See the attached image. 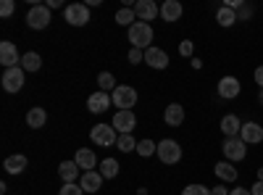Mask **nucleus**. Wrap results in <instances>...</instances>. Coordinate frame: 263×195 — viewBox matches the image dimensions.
Masks as SVG:
<instances>
[{
  "label": "nucleus",
  "mask_w": 263,
  "mask_h": 195,
  "mask_svg": "<svg viewBox=\"0 0 263 195\" xmlns=\"http://www.w3.org/2000/svg\"><path fill=\"white\" fill-rule=\"evenodd\" d=\"M129 42H132V48H137V50H147L150 42H153V27L145 24V21L132 24L129 27Z\"/></svg>",
  "instance_id": "obj_1"
},
{
  "label": "nucleus",
  "mask_w": 263,
  "mask_h": 195,
  "mask_svg": "<svg viewBox=\"0 0 263 195\" xmlns=\"http://www.w3.org/2000/svg\"><path fill=\"white\" fill-rule=\"evenodd\" d=\"M90 140L100 148H111V145H116L119 132L114 129V124H98V127L90 129Z\"/></svg>",
  "instance_id": "obj_2"
},
{
  "label": "nucleus",
  "mask_w": 263,
  "mask_h": 195,
  "mask_svg": "<svg viewBox=\"0 0 263 195\" xmlns=\"http://www.w3.org/2000/svg\"><path fill=\"white\" fill-rule=\"evenodd\" d=\"M63 19L69 21L71 27H84V24H90V6H87V3H71V6H66Z\"/></svg>",
  "instance_id": "obj_3"
},
{
  "label": "nucleus",
  "mask_w": 263,
  "mask_h": 195,
  "mask_svg": "<svg viewBox=\"0 0 263 195\" xmlns=\"http://www.w3.org/2000/svg\"><path fill=\"white\" fill-rule=\"evenodd\" d=\"M114 105H119V111H132V105L137 103V90L129 87V84H119V87L111 93Z\"/></svg>",
  "instance_id": "obj_4"
},
{
  "label": "nucleus",
  "mask_w": 263,
  "mask_h": 195,
  "mask_svg": "<svg viewBox=\"0 0 263 195\" xmlns=\"http://www.w3.org/2000/svg\"><path fill=\"white\" fill-rule=\"evenodd\" d=\"M158 158H161V164H179L182 161V148H179V143L177 140H161L158 143V153H156Z\"/></svg>",
  "instance_id": "obj_5"
},
{
  "label": "nucleus",
  "mask_w": 263,
  "mask_h": 195,
  "mask_svg": "<svg viewBox=\"0 0 263 195\" xmlns=\"http://www.w3.org/2000/svg\"><path fill=\"white\" fill-rule=\"evenodd\" d=\"M221 150H224V156H227V161H242L245 156H248V145L239 140V137H224V145H221Z\"/></svg>",
  "instance_id": "obj_6"
},
{
  "label": "nucleus",
  "mask_w": 263,
  "mask_h": 195,
  "mask_svg": "<svg viewBox=\"0 0 263 195\" xmlns=\"http://www.w3.org/2000/svg\"><path fill=\"white\" fill-rule=\"evenodd\" d=\"M24 69H21V66H13V69H6L3 72V79H0V82H3V90L6 93H18L21 87H24Z\"/></svg>",
  "instance_id": "obj_7"
},
{
  "label": "nucleus",
  "mask_w": 263,
  "mask_h": 195,
  "mask_svg": "<svg viewBox=\"0 0 263 195\" xmlns=\"http://www.w3.org/2000/svg\"><path fill=\"white\" fill-rule=\"evenodd\" d=\"M27 24L32 29H45L50 24V8L48 6H32L27 13Z\"/></svg>",
  "instance_id": "obj_8"
},
{
  "label": "nucleus",
  "mask_w": 263,
  "mask_h": 195,
  "mask_svg": "<svg viewBox=\"0 0 263 195\" xmlns=\"http://www.w3.org/2000/svg\"><path fill=\"white\" fill-rule=\"evenodd\" d=\"M21 56L18 50H16V45L13 42H8V40H3L0 42V63H3L6 69H13V66H21Z\"/></svg>",
  "instance_id": "obj_9"
},
{
  "label": "nucleus",
  "mask_w": 263,
  "mask_h": 195,
  "mask_svg": "<svg viewBox=\"0 0 263 195\" xmlns=\"http://www.w3.org/2000/svg\"><path fill=\"white\" fill-rule=\"evenodd\" d=\"M239 140H242L245 145H258L263 143V127L258 121H245L242 129H239Z\"/></svg>",
  "instance_id": "obj_10"
},
{
  "label": "nucleus",
  "mask_w": 263,
  "mask_h": 195,
  "mask_svg": "<svg viewBox=\"0 0 263 195\" xmlns=\"http://www.w3.org/2000/svg\"><path fill=\"white\" fill-rule=\"evenodd\" d=\"M135 13H137V21H145V24H147V21L161 16V6L153 3V0H137V3H135Z\"/></svg>",
  "instance_id": "obj_11"
},
{
  "label": "nucleus",
  "mask_w": 263,
  "mask_h": 195,
  "mask_svg": "<svg viewBox=\"0 0 263 195\" xmlns=\"http://www.w3.org/2000/svg\"><path fill=\"white\" fill-rule=\"evenodd\" d=\"M114 129L119 135H132V129L137 127V116L132 114V111H116V116H114Z\"/></svg>",
  "instance_id": "obj_12"
},
{
  "label": "nucleus",
  "mask_w": 263,
  "mask_h": 195,
  "mask_svg": "<svg viewBox=\"0 0 263 195\" xmlns=\"http://www.w3.org/2000/svg\"><path fill=\"white\" fill-rule=\"evenodd\" d=\"M111 105H114V98L108 93H103V90H98V93H92L90 98H87V108H90V114H103Z\"/></svg>",
  "instance_id": "obj_13"
},
{
  "label": "nucleus",
  "mask_w": 263,
  "mask_h": 195,
  "mask_svg": "<svg viewBox=\"0 0 263 195\" xmlns=\"http://www.w3.org/2000/svg\"><path fill=\"white\" fill-rule=\"evenodd\" d=\"M182 13H184V8H182L179 0H163V3H161V19L166 21V24H174V21H179Z\"/></svg>",
  "instance_id": "obj_14"
},
{
  "label": "nucleus",
  "mask_w": 263,
  "mask_h": 195,
  "mask_svg": "<svg viewBox=\"0 0 263 195\" xmlns=\"http://www.w3.org/2000/svg\"><path fill=\"white\" fill-rule=\"evenodd\" d=\"M239 90H242V84H239L237 77H221V79H218V95H221V98L232 100V98L239 95Z\"/></svg>",
  "instance_id": "obj_15"
},
{
  "label": "nucleus",
  "mask_w": 263,
  "mask_h": 195,
  "mask_svg": "<svg viewBox=\"0 0 263 195\" xmlns=\"http://www.w3.org/2000/svg\"><path fill=\"white\" fill-rule=\"evenodd\" d=\"M145 63H147L150 69H166V66H168V56H166V50L150 45V48L145 50Z\"/></svg>",
  "instance_id": "obj_16"
},
{
  "label": "nucleus",
  "mask_w": 263,
  "mask_h": 195,
  "mask_svg": "<svg viewBox=\"0 0 263 195\" xmlns=\"http://www.w3.org/2000/svg\"><path fill=\"white\" fill-rule=\"evenodd\" d=\"M79 185H82V190L84 192H100V187H103V174L100 171H82V177H79Z\"/></svg>",
  "instance_id": "obj_17"
},
{
  "label": "nucleus",
  "mask_w": 263,
  "mask_h": 195,
  "mask_svg": "<svg viewBox=\"0 0 263 195\" xmlns=\"http://www.w3.org/2000/svg\"><path fill=\"white\" fill-rule=\"evenodd\" d=\"M163 121H166L168 127H182V124H184V105H182V103H171V105H166Z\"/></svg>",
  "instance_id": "obj_18"
},
{
  "label": "nucleus",
  "mask_w": 263,
  "mask_h": 195,
  "mask_svg": "<svg viewBox=\"0 0 263 195\" xmlns=\"http://www.w3.org/2000/svg\"><path fill=\"white\" fill-rule=\"evenodd\" d=\"M213 171H216V177L221 180V182H237V177H239V171L234 169L232 161H218L213 166Z\"/></svg>",
  "instance_id": "obj_19"
},
{
  "label": "nucleus",
  "mask_w": 263,
  "mask_h": 195,
  "mask_svg": "<svg viewBox=\"0 0 263 195\" xmlns=\"http://www.w3.org/2000/svg\"><path fill=\"white\" fill-rule=\"evenodd\" d=\"M74 161H77L79 169H84V171H92V169L98 166V156L92 153L90 148H79V150H77V156H74Z\"/></svg>",
  "instance_id": "obj_20"
},
{
  "label": "nucleus",
  "mask_w": 263,
  "mask_h": 195,
  "mask_svg": "<svg viewBox=\"0 0 263 195\" xmlns=\"http://www.w3.org/2000/svg\"><path fill=\"white\" fill-rule=\"evenodd\" d=\"M58 174H61L63 185L77 182V180H79V164H77V161H63V164L58 166Z\"/></svg>",
  "instance_id": "obj_21"
},
{
  "label": "nucleus",
  "mask_w": 263,
  "mask_h": 195,
  "mask_svg": "<svg viewBox=\"0 0 263 195\" xmlns=\"http://www.w3.org/2000/svg\"><path fill=\"white\" fill-rule=\"evenodd\" d=\"M27 156L24 153H16V156H8L6 161H3V169L8 171V174H21V171L27 169Z\"/></svg>",
  "instance_id": "obj_22"
},
{
  "label": "nucleus",
  "mask_w": 263,
  "mask_h": 195,
  "mask_svg": "<svg viewBox=\"0 0 263 195\" xmlns=\"http://www.w3.org/2000/svg\"><path fill=\"white\" fill-rule=\"evenodd\" d=\"M239 129H242V121H239L234 114H227L221 119V132L224 137H239Z\"/></svg>",
  "instance_id": "obj_23"
},
{
  "label": "nucleus",
  "mask_w": 263,
  "mask_h": 195,
  "mask_svg": "<svg viewBox=\"0 0 263 195\" xmlns=\"http://www.w3.org/2000/svg\"><path fill=\"white\" fill-rule=\"evenodd\" d=\"M45 121H48L45 108L34 105V108H29V111H27V127H32V129H42V127H45Z\"/></svg>",
  "instance_id": "obj_24"
},
{
  "label": "nucleus",
  "mask_w": 263,
  "mask_h": 195,
  "mask_svg": "<svg viewBox=\"0 0 263 195\" xmlns=\"http://www.w3.org/2000/svg\"><path fill=\"white\" fill-rule=\"evenodd\" d=\"M216 21H218L221 27H234L239 19H237V11H234V8L221 6V8H218V13H216Z\"/></svg>",
  "instance_id": "obj_25"
},
{
  "label": "nucleus",
  "mask_w": 263,
  "mask_h": 195,
  "mask_svg": "<svg viewBox=\"0 0 263 195\" xmlns=\"http://www.w3.org/2000/svg\"><path fill=\"white\" fill-rule=\"evenodd\" d=\"M116 24H121V27H132V24H137V13H135V8H132V6L119 8V11H116Z\"/></svg>",
  "instance_id": "obj_26"
},
{
  "label": "nucleus",
  "mask_w": 263,
  "mask_h": 195,
  "mask_svg": "<svg viewBox=\"0 0 263 195\" xmlns=\"http://www.w3.org/2000/svg\"><path fill=\"white\" fill-rule=\"evenodd\" d=\"M40 66H42V58H40V53H24V58H21V69L24 72H40Z\"/></svg>",
  "instance_id": "obj_27"
},
{
  "label": "nucleus",
  "mask_w": 263,
  "mask_h": 195,
  "mask_svg": "<svg viewBox=\"0 0 263 195\" xmlns=\"http://www.w3.org/2000/svg\"><path fill=\"white\" fill-rule=\"evenodd\" d=\"M100 174H103V180H114V177H119V161H116V158H105V161H100Z\"/></svg>",
  "instance_id": "obj_28"
},
{
  "label": "nucleus",
  "mask_w": 263,
  "mask_h": 195,
  "mask_svg": "<svg viewBox=\"0 0 263 195\" xmlns=\"http://www.w3.org/2000/svg\"><path fill=\"white\" fill-rule=\"evenodd\" d=\"M98 84H100V90H103V93H114V90L119 87L111 72H100V74H98Z\"/></svg>",
  "instance_id": "obj_29"
},
{
  "label": "nucleus",
  "mask_w": 263,
  "mask_h": 195,
  "mask_svg": "<svg viewBox=\"0 0 263 195\" xmlns=\"http://www.w3.org/2000/svg\"><path fill=\"white\" fill-rule=\"evenodd\" d=\"M116 148L121 150V153H132V150H137V140L132 137V135H119Z\"/></svg>",
  "instance_id": "obj_30"
},
{
  "label": "nucleus",
  "mask_w": 263,
  "mask_h": 195,
  "mask_svg": "<svg viewBox=\"0 0 263 195\" xmlns=\"http://www.w3.org/2000/svg\"><path fill=\"white\" fill-rule=\"evenodd\" d=\"M137 153H140L142 158H147V156H153V153H158V143H153V140H140V143H137Z\"/></svg>",
  "instance_id": "obj_31"
},
{
  "label": "nucleus",
  "mask_w": 263,
  "mask_h": 195,
  "mask_svg": "<svg viewBox=\"0 0 263 195\" xmlns=\"http://www.w3.org/2000/svg\"><path fill=\"white\" fill-rule=\"evenodd\" d=\"M182 195H213L211 192V187H205V185H187L184 190H182Z\"/></svg>",
  "instance_id": "obj_32"
},
{
  "label": "nucleus",
  "mask_w": 263,
  "mask_h": 195,
  "mask_svg": "<svg viewBox=\"0 0 263 195\" xmlns=\"http://www.w3.org/2000/svg\"><path fill=\"white\" fill-rule=\"evenodd\" d=\"M58 195H84V190H82V185L69 182V185H63V187H61V192H58Z\"/></svg>",
  "instance_id": "obj_33"
},
{
  "label": "nucleus",
  "mask_w": 263,
  "mask_h": 195,
  "mask_svg": "<svg viewBox=\"0 0 263 195\" xmlns=\"http://www.w3.org/2000/svg\"><path fill=\"white\" fill-rule=\"evenodd\" d=\"M192 50H195L192 40H182V42H179V56H182V58H184V56L190 58V56H192Z\"/></svg>",
  "instance_id": "obj_34"
},
{
  "label": "nucleus",
  "mask_w": 263,
  "mask_h": 195,
  "mask_svg": "<svg viewBox=\"0 0 263 195\" xmlns=\"http://www.w3.org/2000/svg\"><path fill=\"white\" fill-rule=\"evenodd\" d=\"M13 0H3V3H0V16H3V19H8L11 13H13Z\"/></svg>",
  "instance_id": "obj_35"
},
{
  "label": "nucleus",
  "mask_w": 263,
  "mask_h": 195,
  "mask_svg": "<svg viewBox=\"0 0 263 195\" xmlns=\"http://www.w3.org/2000/svg\"><path fill=\"white\" fill-rule=\"evenodd\" d=\"M142 61H145V50H137V48L129 50V63H142Z\"/></svg>",
  "instance_id": "obj_36"
},
{
  "label": "nucleus",
  "mask_w": 263,
  "mask_h": 195,
  "mask_svg": "<svg viewBox=\"0 0 263 195\" xmlns=\"http://www.w3.org/2000/svg\"><path fill=\"white\" fill-rule=\"evenodd\" d=\"M211 192L213 195H229L232 190H227V185H216V187H211Z\"/></svg>",
  "instance_id": "obj_37"
},
{
  "label": "nucleus",
  "mask_w": 263,
  "mask_h": 195,
  "mask_svg": "<svg viewBox=\"0 0 263 195\" xmlns=\"http://www.w3.org/2000/svg\"><path fill=\"white\" fill-rule=\"evenodd\" d=\"M250 195H263V182H255V185L250 187Z\"/></svg>",
  "instance_id": "obj_38"
},
{
  "label": "nucleus",
  "mask_w": 263,
  "mask_h": 195,
  "mask_svg": "<svg viewBox=\"0 0 263 195\" xmlns=\"http://www.w3.org/2000/svg\"><path fill=\"white\" fill-rule=\"evenodd\" d=\"M255 82L260 84V90H263V66H258V69H255Z\"/></svg>",
  "instance_id": "obj_39"
},
{
  "label": "nucleus",
  "mask_w": 263,
  "mask_h": 195,
  "mask_svg": "<svg viewBox=\"0 0 263 195\" xmlns=\"http://www.w3.org/2000/svg\"><path fill=\"white\" fill-rule=\"evenodd\" d=\"M229 195H250V190H248V187H234Z\"/></svg>",
  "instance_id": "obj_40"
},
{
  "label": "nucleus",
  "mask_w": 263,
  "mask_h": 195,
  "mask_svg": "<svg viewBox=\"0 0 263 195\" xmlns=\"http://www.w3.org/2000/svg\"><path fill=\"white\" fill-rule=\"evenodd\" d=\"M258 182H263V166L258 169Z\"/></svg>",
  "instance_id": "obj_41"
},
{
  "label": "nucleus",
  "mask_w": 263,
  "mask_h": 195,
  "mask_svg": "<svg viewBox=\"0 0 263 195\" xmlns=\"http://www.w3.org/2000/svg\"><path fill=\"white\" fill-rule=\"evenodd\" d=\"M258 103H260V105H263V90H260V93H258Z\"/></svg>",
  "instance_id": "obj_42"
}]
</instances>
